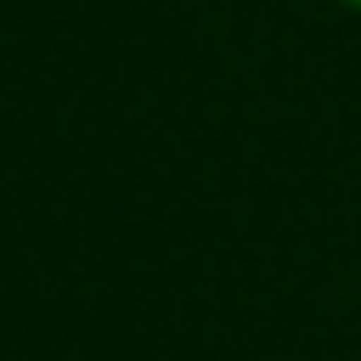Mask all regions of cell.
<instances>
[{
  "label": "cell",
  "instance_id": "6da1fadb",
  "mask_svg": "<svg viewBox=\"0 0 361 361\" xmlns=\"http://www.w3.org/2000/svg\"><path fill=\"white\" fill-rule=\"evenodd\" d=\"M351 6H361V0H351Z\"/></svg>",
  "mask_w": 361,
  "mask_h": 361
}]
</instances>
